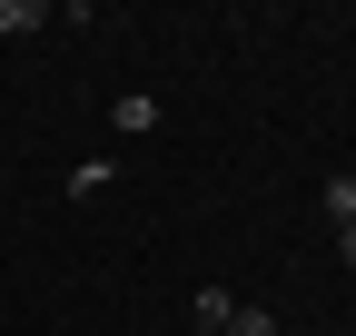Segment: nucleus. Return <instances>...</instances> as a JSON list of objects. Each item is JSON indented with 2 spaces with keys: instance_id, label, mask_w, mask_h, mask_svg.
I'll return each mask as SVG.
<instances>
[{
  "instance_id": "obj_1",
  "label": "nucleus",
  "mask_w": 356,
  "mask_h": 336,
  "mask_svg": "<svg viewBox=\"0 0 356 336\" xmlns=\"http://www.w3.org/2000/svg\"><path fill=\"white\" fill-rule=\"evenodd\" d=\"M109 129H119V139H149V129H159V99H139V90H129V99L109 109Z\"/></svg>"
},
{
  "instance_id": "obj_2",
  "label": "nucleus",
  "mask_w": 356,
  "mask_h": 336,
  "mask_svg": "<svg viewBox=\"0 0 356 336\" xmlns=\"http://www.w3.org/2000/svg\"><path fill=\"white\" fill-rule=\"evenodd\" d=\"M317 208H327V228H356V178H327Z\"/></svg>"
},
{
  "instance_id": "obj_3",
  "label": "nucleus",
  "mask_w": 356,
  "mask_h": 336,
  "mask_svg": "<svg viewBox=\"0 0 356 336\" xmlns=\"http://www.w3.org/2000/svg\"><path fill=\"white\" fill-rule=\"evenodd\" d=\"M109 178H119V168H109V158H79V168H70V198H99Z\"/></svg>"
},
{
  "instance_id": "obj_4",
  "label": "nucleus",
  "mask_w": 356,
  "mask_h": 336,
  "mask_svg": "<svg viewBox=\"0 0 356 336\" xmlns=\"http://www.w3.org/2000/svg\"><path fill=\"white\" fill-rule=\"evenodd\" d=\"M228 317H238V297H228V287H208V297H198V326H208V336H228Z\"/></svg>"
},
{
  "instance_id": "obj_5",
  "label": "nucleus",
  "mask_w": 356,
  "mask_h": 336,
  "mask_svg": "<svg viewBox=\"0 0 356 336\" xmlns=\"http://www.w3.org/2000/svg\"><path fill=\"white\" fill-rule=\"evenodd\" d=\"M40 20H50L40 0H0V40H10V30H40Z\"/></svg>"
},
{
  "instance_id": "obj_6",
  "label": "nucleus",
  "mask_w": 356,
  "mask_h": 336,
  "mask_svg": "<svg viewBox=\"0 0 356 336\" xmlns=\"http://www.w3.org/2000/svg\"><path fill=\"white\" fill-rule=\"evenodd\" d=\"M228 336H277V317H267V307H238V317H228Z\"/></svg>"
},
{
  "instance_id": "obj_7",
  "label": "nucleus",
  "mask_w": 356,
  "mask_h": 336,
  "mask_svg": "<svg viewBox=\"0 0 356 336\" xmlns=\"http://www.w3.org/2000/svg\"><path fill=\"white\" fill-rule=\"evenodd\" d=\"M337 258H346V267H356V228H337Z\"/></svg>"
},
{
  "instance_id": "obj_8",
  "label": "nucleus",
  "mask_w": 356,
  "mask_h": 336,
  "mask_svg": "<svg viewBox=\"0 0 356 336\" xmlns=\"http://www.w3.org/2000/svg\"><path fill=\"white\" fill-rule=\"evenodd\" d=\"M188 336H208V326H188Z\"/></svg>"
}]
</instances>
